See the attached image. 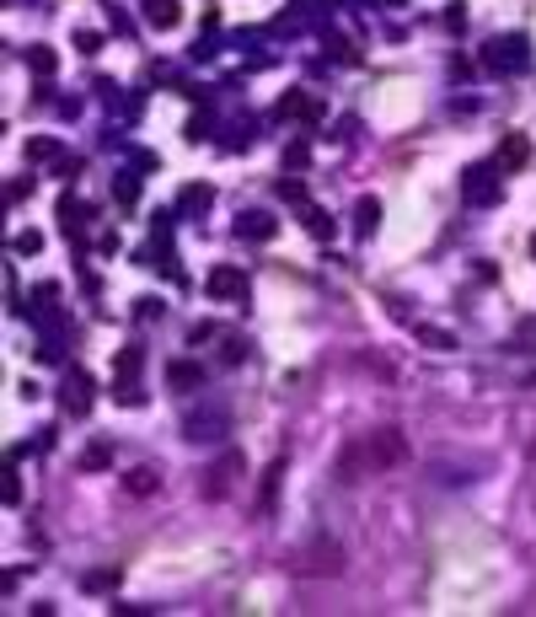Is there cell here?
Segmentation results:
<instances>
[{"mask_svg": "<svg viewBox=\"0 0 536 617\" xmlns=\"http://www.w3.org/2000/svg\"><path fill=\"white\" fill-rule=\"evenodd\" d=\"M209 290H215V295H247V274H242V268H215V274H209Z\"/></svg>", "mask_w": 536, "mask_h": 617, "instance_id": "cell-1", "label": "cell"}, {"mask_svg": "<svg viewBox=\"0 0 536 617\" xmlns=\"http://www.w3.org/2000/svg\"><path fill=\"white\" fill-rule=\"evenodd\" d=\"M150 21L172 27V21H177V6H172V0H150Z\"/></svg>", "mask_w": 536, "mask_h": 617, "instance_id": "cell-2", "label": "cell"}, {"mask_svg": "<svg viewBox=\"0 0 536 617\" xmlns=\"http://www.w3.org/2000/svg\"><path fill=\"white\" fill-rule=\"evenodd\" d=\"M107 585H118V569H97V575H86V591H107Z\"/></svg>", "mask_w": 536, "mask_h": 617, "instance_id": "cell-3", "label": "cell"}, {"mask_svg": "<svg viewBox=\"0 0 536 617\" xmlns=\"http://www.w3.org/2000/svg\"><path fill=\"white\" fill-rule=\"evenodd\" d=\"M375 220H381V205H375V199H359V231H370Z\"/></svg>", "mask_w": 536, "mask_h": 617, "instance_id": "cell-4", "label": "cell"}, {"mask_svg": "<svg viewBox=\"0 0 536 617\" xmlns=\"http://www.w3.org/2000/svg\"><path fill=\"white\" fill-rule=\"evenodd\" d=\"M150 489H156V473H145V467L129 473V494H150Z\"/></svg>", "mask_w": 536, "mask_h": 617, "instance_id": "cell-5", "label": "cell"}, {"mask_svg": "<svg viewBox=\"0 0 536 617\" xmlns=\"http://www.w3.org/2000/svg\"><path fill=\"white\" fill-rule=\"evenodd\" d=\"M499 162H504V166H520V162H526V140H510V145H504V156H499Z\"/></svg>", "mask_w": 536, "mask_h": 617, "instance_id": "cell-6", "label": "cell"}, {"mask_svg": "<svg viewBox=\"0 0 536 617\" xmlns=\"http://www.w3.org/2000/svg\"><path fill=\"white\" fill-rule=\"evenodd\" d=\"M306 226L316 231V236H328V215H322V209H311V215H306Z\"/></svg>", "mask_w": 536, "mask_h": 617, "instance_id": "cell-7", "label": "cell"}]
</instances>
